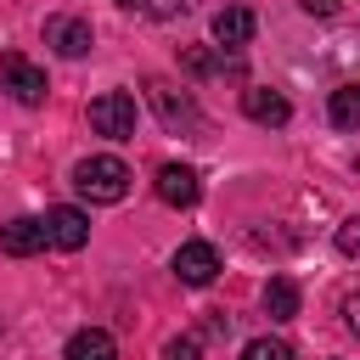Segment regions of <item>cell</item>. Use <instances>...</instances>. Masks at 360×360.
Segmentation results:
<instances>
[{
  "instance_id": "cell-14",
  "label": "cell",
  "mask_w": 360,
  "mask_h": 360,
  "mask_svg": "<svg viewBox=\"0 0 360 360\" xmlns=\"http://www.w3.org/2000/svg\"><path fill=\"white\" fill-rule=\"evenodd\" d=\"M264 315H270V321H292V315H298V287H292L287 276H276V281L264 287Z\"/></svg>"
},
{
  "instance_id": "cell-10",
  "label": "cell",
  "mask_w": 360,
  "mask_h": 360,
  "mask_svg": "<svg viewBox=\"0 0 360 360\" xmlns=\"http://www.w3.org/2000/svg\"><path fill=\"white\" fill-rule=\"evenodd\" d=\"M253 11H242V6H225V11H214V45L219 51H242L248 39H253Z\"/></svg>"
},
{
  "instance_id": "cell-1",
  "label": "cell",
  "mask_w": 360,
  "mask_h": 360,
  "mask_svg": "<svg viewBox=\"0 0 360 360\" xmlns=\"http://www.w3.org/2000/svg\"><path fill=\"white\" fill-rule=\"evenodd\" d=\"M73 186H79V197H90V202H124V197H129V169H124V158L96 152V158H79V163H73Z\"/></svg>"
},
{
  "instance_id": "cell-6",
  "label": "cell",
  "mask_w": 360,
  "mask_h": 360,
  "mask_svg": "<svg viewBox=\"0 0 360 360\" xmlns=\"http://www.w3.org/2000/svg\"><path fill=\"white\" fill-rule=\"evenodd\" d=\"M174 276H180L186 287H208V281L219 276L214 242H180V248H174Z\"/></svg>"
},
{
  "instance_id": "cell-18",
  "label": "cell",
  "mask_w": 360,
  "mask_h": 360,
  "mask_svg": "<svg viewBox=\"0 0 360 360\" xmlns=\"http://www.w3.org/2000/svg\"><path fill=\"white\" fill-rule=\"evenodd\" d=\"M338 253L360 259V219H343V225H338Z\"/></svg>"
},
{
  "instance_id": "cell-21",
  "label": "cell",
  "mask_w": 360,
  "mask_h": 360,
  "mask_svg": "<svg viewBox=\"0 0 360 360\" xmlns=\"http://www.w3.org/2000/svg\"><path fill=\"white\" fill-rule=\"evenodd\" d=\"M298 6H304V11H315V17H332V11H338V0H298Z\"/></svg>"
},
{
  "instance_id": "cell-5",
  "label": "cell",
  "mask_w": 360,
  "mask_h": 360,
  "mask_svg": "<svg viewBox=\"0 0 360 360\" xmlns=\"http://www.w3.org/2000/svg\"><path fill=\"white\" fill-rule=\"evenodd\" d=\"M45 242H51V248H68V253L84 248V242H90V214L73 208V202H56V208L45 214Z\"/></svg>"
},
{
  "instance_id": "cell-13",
  "label": "cell",
  "mask_w": 360,
  "mask_h": 360,
  "mask_svg": "<svg viewBox=\"0 0 360 360\" xmlns=\"http://www.w3.org/2000/svg\"><path fill=\"white\" fill-rule=\"evenodd\" d=\"M326 118L338 129H360V84H338L332 101H326Z\"/></svg>"
},
{
  "instance_id": "cell-7",
  "label": "cell",
  "mask_w": 360,
  "mask_h": 360,
  "mask_svg": "<svg viewBox=\"0 0 360 360\" xmlns=\"http://www.w3.org/2000/svg\"><path fill=\"white\" fill-rule=\"evenodd\" d=\"M45 45H51L56 56H84V51L96 45V34H90L84 17H51V22H45Z\"/></svg>"
},
{
  "instance_id": "cell-12",
  "label": "cell",
  "mask_w": 360,
  "mask_h": 360,
  "mask_svg": "<svg viewBox=\"0 0 360 360\" xmlns=\"http://www.w3.org/2000/svg\"><path fill=\"white\" fill-rule=\"evenodd\" d=\"M68 360H118V343H112V332L84 326V332L68 338Z\"/></svg>"
},
{
  "instance_id": "cell-19",
  "label": "cell",
  "mask_w": 360,
  "mask_h": 360,
  "mask_svg": "<svg viewBox=\"0 0 360 360\" xmlns=\"http://www.w3.org/2000/svg\"><path fill=\"white\" fill-rule=\"evenodd\" d=\"M129 6H141V11H152V17H180V11H186V0H129Z\"/></svg>"
},
{
  "instance_id": "cell-20",
  "label": "cell",
  "mask_w": 360,
  "mask_h": 360,
  "mask_svg": "<svg viewBox=\"0 0 360 360\" xmlns=\"http://www.w3.org/2000/svg\"><path fill=\"white\" fill-rule=\"evenodd\" d=\"M343 321H349V332L360 338V292H349V298H343Z\"/></svg>"
},
{
  "instance_id": "cell-2",
  "label": "cell",
  "mask_w": 360,
  "mask_h": 360,
  "mask_svg": "<svg viewBox=\"0 0 360 360\" xmlns=\"http://www.w3.org/2000/svg\"><path fill=\"white\" fill-rule=\"evenodd\" d=\"M135 96L129 90H101L96 101H90V129L96 135H107V141H129L135 135Z\"/></svg>"
},
{
  "instance_id": "cell-4",
  "label": "cell",
  "mask_w": 360,
  "mask_h": 360,
  "mask_svg": "<svg viewBox=\"0 0 360 360\" xmlns=\"http://www.w3.org/2000/svg\"><path fill=\"white\" fill-rule=\"evenodd\" d=\"M0 84H6L22 107H39V101H45V73H39L28 56H17V51L0 56Z\"/></svg>"
},
{
  "instance_id": "cell-3",
  "label": "cell",
  "mask_w": 360,
  "mask_h": 360,
  "mask_svg": "<svg viewBox=\"0 0 360 360\" xmlns=\"http://www.w3.org/2000/svg\"><path fill=\"white\" fill-rule=\"evenodd\" d=\"M146 101L158 107V118H163L169 135H191L197 129V101L186 90H174L169 79H146Z\"/></svg>"
},
{
  "instance_id": "cell-8",
  "label": "cell",
  "mask_w": 360,
  "mask_h": 360,
  "mask_svg": "<svg viewBox=\"0 0 360 360\" xmlns=\"http://www.w3.org/2000/svg\"><path fill=\"white\" fill-rule=\"evenodd\" d=\"M158 197H163L169 208H191V202L202 197L197 169H186V163H163V169H158Z\"/></svg>"
},
{
  "instance_id": "cell-11",
  "label": "cell",
  "mask_w": 360,
  "mask_h": 360,
  "mask_svg": "<svg viewBox=\"0 0 360 360\" xmlns=\"http://www.w3.org/2000/svg\"><path fill=\"white\" fill-rule=\"evenodd\" d=\"M0 248H6L11 259L39 253V248H45V219H6V225H0Z\"/></svg>"
},
{
  "instance_id": "cell-9",
  "label": "cell",
  "mask_w": 360,
  "mask_h": 360,
  "mask_svg": "<svg viewBox=\"0 0 360 360\" xmlns=\"http://www.w3.org/2000/svg\"><path fill=\"white\" fill-rule=\"evenodd\" d=\"M242 112H248L253 124H270V129H281V124L292 118L287 96H281V90H264V84H248V90H242Z\"/></svg>"
},
{
  "instance_id": "cell-15",
  "label": "cell",
  "mask_w": 360,
  "mask_h": 360,
  "mask_svg": "<svg viewBox=\"0 0 360 360\" xmlns=\"http://www.w3.org/2000/svg\"><path fill=\"white\" fill-rule=\"evenodd\" d=\"M242 360H298V349H292L287 338H253V343L242 349Z\"/></svg>"
},
{
  "instance_id": "cell-16",
  "label": "cell",
  "mask_w": 360,
  "mask_h": 360,
  "mask_svg": "<svg viewBox=\"0 0 360 360\" xmlns=\"http://www.w3.org/2000/svg\"><path fill=\"white\" fill-rule=\"evenodd\" d=\"M180 68H186L191 79H208V73H219V56L202 51V45H186V51H180Z\"/></svg>"
},
{
  "instance_id": "cell-17",
  "label": "cell",
  "mask_w": 360,
  "mask_h": 360,
  "mask_svg": "<svg viewBox=\"0 0 360 360\" xmlns=\"http://www.w3.org/2000/svg\"><path fill=\"white\" fill-rule=\"evenodd\" d=\"M197 349H202V343L186 332V338H169V343H163V360H197Z\"/></svg>"
}]
</instances>
